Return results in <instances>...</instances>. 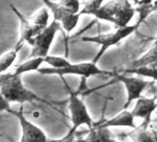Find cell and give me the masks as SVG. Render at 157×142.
Here are the masks:
<instances>
[{"instance_id":"obj_10","label":"cell","mask_w":157,"mask_h":142,"mask_svg":"<svg viewBox=\"0 0 157 142\" xmlns=\"http://www.w3.org/2000/svg\"><path fill=\"white\" fill-rule=\"evenodd\" d=\"M13 12L17 16L19 21H20V37L18 40V43H29L33 38H35L37 35L41 33L44 30L34 25L32 21L29 20L26 18L19 11H17L15 6H11Z\"/></svg>"},{"instance_id":"obj_8","label":"cell","mask_w":157,"mask_h":142,"mask_svg":"<svg viewBox=\"0 0 157 142\" xmlns=\"http://www.w3.org/2000/svg\"><path fill=\"white\" fill-rule=\"evenodd\" d=\"M44 4L52 11L53 20L57 22H62L66 18L79 14L81 11V5L79 1L76 0H63L59 3L52 1H44Z\"/></svg>"},{"instance_id":"obj_16","label":"cell","mask_w":157,"mask_h":142,"mask_svg":"<svg viewBox=\"0 0 157 142\" xmlns=\"http://www.w3.org/2000/svg\"><path fill=\"white\" fill-rule=\"evenodd\" d=\"M83 140L85 142H113L114 136L109 128L93 127L90 128L87 137Z\"/></svg>"},{"instance_id":"obj_18","label":"cell","mask_w":157,"mask_h":142,"mask_svg":"<svg viewBox=\"0 0 157 142\" xmlns=\"http://www.w3.org/2000/svg\"><path fill=\"white\" fill-rule=\"evenodd\" d=\"M133 4H136L137 6L135 7L136 13L139 14V18L136 22L137 28L140 27V25L145 21V19L148 18V16L155 12V6L154 2H147V1H135Z\"/></svg>"},{"instance_id":"obj_3","label":"cell","mask_w":157,"mask_h":142,"mask_svg":"<svg viewBox=\"0 0 157 142\" xmlns=\"http://www.w3.org/2000/svg\"><path fill=\"white\" fill-rule=\"evenodd\" d=\"M40 74L43 75H59V76H65V75H78L81 78H90L93 76H99V75H113L112 72L105 71L100 69L97 64L93 62H86V63H78V64H71L67 67L62 69H54L52 67H42L40 68L39 71Z\"/></svg>"},{"instance_id":"obj_2","label":"cell","mask_w":157,"mask_h":142,"mask_svg":"<svg viewBox=\"0 0 157 142\" xmlns=\"http://www.w3.org/2000/svg\"><path fill=\"white\" fill-rule=\"evenodd\" d=\"M136 30H138L136 24L130 25L126 28L118 29L114 32L109 33H101L96 36H90V37H83L82 41L86 43H95L100 45L99 52L97 54L95 58L93 59V63L98 64V62L100 60V58L103 56L105 52L111 46L119 43L121 40L125 39L132 33H133Z\"/></svg>"},{"instance_id":"obj_20","label":"cell","mask_w":157,"mask_h":142,"mask_svg":"<svg viewBox=\"0 0 157 142\" xmlns=\"http://www.w3.org/2000/svg\"><path fill=\"white\" fill-rule=\"evenodd\" d=\"M127 74H135L140 78H150L157 81V68L151 67H143L138 68H128L124 70Z\"/></svg>"},{"instance_id":"obj_9","label":"cell","mask_w":157,"mask_h":142,"mask_svg":"<svg viewBox=\"0 0 157 142\" xmlns=\"http://www.w3.org/2000/svg\"><path fill=\"white\" fill-rule=\"evenodd\" d=\"M157 110V95L152 98L142 97L136 101L135 106L132 111V116L136 117L143 118V125L149 127L152 121V116Z\"/></svg>"},{"instance_id":"obj_29","label":"cell","mask_w":157,"mask_h":142,"mask_svg":"<svg viewBox=\"0 0 157 142\" xmlns=\"http://www.w3.org/2000/svg\"><path fill=\"white\" fill-rule=\"evenodd\" d=\"M155 115H156V117L155 118L154 122H155V123H156V124H157V110H156V112H155Z\"/></svg>"},{"instance_id":"obj_12","label":"cell","mask_w":157,"mask_h":142,"mask_svg":"<svg viewBox=\"0 0 157 142\" xmlns=\"http://www.w3.org/2000/svg\"><path fill=\"white\" fill-rule=\"evenodd\" d=\"M136 10L135 7L129 1H120V6L115 16L116 19V27L118 29L126 28L131 22L132 18L135 15Z\"/></svg>"},{"instance_id":"obj_30","label":"cell","mask_w":157,"mask_h":142,"mask_svg":"<svg viewBox=\"0 0 157 142\" xmlns=\"http://www.w3.org/2000/svg\"><path fill=\"white\" fill-rule=\"evenodd\" d=\"M76 142H85V141H84V140H77Z\"/></svg>"},{"instance_id":"obj_23","label":"cell","mask_w":157,"mask_h":142,"mask_svg":"<svg viewBox=\"0 0 157 142\" xmlns=\"http://www.w3.org/2000/svg\"><path fill=\"white\" fill-rule=\"evenodd\" d=\"M49 18H50V14L48 7H42L40 12L37 14V16L34 18L32 20V23L43 30H45L50 24H49Z\"/></svg>"},{"instance_id":"obj_26","label":"cell","mask_w":157,"mask_h":142,"mask_svg":"<svg viewBox=\"0 0 157 142\" xmlns=\"http://www.w3.org/2000/svg\"><path fill=\"white\" fill-rule=\"evenodd\" d=\"M9 102L5 98V97H3V96H1V103H0V110L2 111V112H10L12 109H11V107H10V105H9Z\"/></svg>"},{"instance_id":"obj_6","label":"cell","mask_w":157,"mask_h":142,"mask_svg":"<svg viewBox=\"0 0 157 142\" xmlns=\"http://www.w3.org/2000/svg\"><path fill=\"white\" fill-rule=\"evenodd\" d=\"M13 116H15L20 124L21 127V140L19 142H48L49 140L47 139L45 133L37 126L32 124L30 121H29L24 113H23V107H21L18 111L11 110L9 112Z\"/></svg>"},{"instance_id":"obj_17","label":"cell","mask_w":157,"mask_h":142,"mask_svg":"<svg viewBox=\"0 0 157 142\" xmlns=\"http://www.w3.org/2000/svg\"><path fill=\"white\" fill-rule=\"evenodd\" d=\"M23 46H24V43H17V44L13 50H11L10 52H8L6 54H4L1 56V58H0V72H1V74H4L14 64L15 60L17 59L18 52L22 49Z\"/></svg>"},{"instance_id":"obj_7","label":"cell","mask_w":157,"mask_h":142,"mask_svg":"<svg viewBox=\"0 0 157 142\" xmlns=\"http://www.w3.org/2000/svg\"><path fill=\"white\" fill-rule=\"evenodd\" d=\"M113 76L124 84L127 91V102L123 109H127L133 101H138L142 98L143 91L152 84V82L146 81L140 77H127L122 74H113Z\"/></svg>"},{"instance_id":"obj_27","label":"cell","mask_w":157,"mask_h":142,"mask_svg":"<svg viewBox=\"0 0 157 142\" xmlns=\"http://www.w3.org/2000/svg\"><path fill=\"white\" fill-rule=\"evenodd\" d=\"M87 88V83H86V78H81V83L79 85V88L77 90V91H75L77 94H79L80 92H83L84 91H86Z\"/></svg>"},{"instance_id":"obj_5","label":"cell","mask_w":157,"mask_h":142,"mask_svg":"<svg viewBox=\"0 0 157 142\" xmlns=\"http://www.w3.org/2000/svg\"><path fill=\"white\" fill-rule=\"evenodd\" d=\"M69 110L71 113L72 131L76 132L77 129L83 125L87 126L89 128H92L94 127L93 120L90 117L87 108L83 100L78 97V94L76 92H74L72 91H70Z\"/></svg>"},{"instance_id":"obj_28","label":"cell","mask_w":157,"mask_h":142,"mask_svg":"<svg viewBox=\"0 0 157 142\" xmlns=\"http://www.w3.org/2000/svg\"><path fill=\"white\" fill-rule=\"evenodd\" d=\"M154 6H155V11H157V1L154 2Z\"/></svg>"},{"instance_id":"obj_31","label":"cell","mask_w":157,"mask_h":142,"mask_svg":"<svg viewBox=\"0 0 157 142\" xmlns=\"http://www.w3.org/2000/svg\"><path fill=\"white\" fill-rule=\"evenodd\" d=\"M155 40H156V41H157V37H156V38H155Z\"/></svg>"},{"instance_id":"obj_11","label":"cell","mask_w":157,"mask_h":142,"mask_svg":"<svg viewBox=\"0 0 157 142\" xmlns=\"http://www.w3.org/2000/svg\"><path fill=\"white\" fill-rule=\"evenodd\" d=\"M134 116H132V112L122 111L121 114L116 116L115 117L107 120L103 123L96 124L94 127L102 128H117V127H125L133 129L137 128V126L134 123Z\"/></svg>"},{"instance_id":"obj_19","label":"cell","mask_w":157,"mask_h":142,"mask_svg":"<svg viewBox=\"0 0 157 142\" xmlns=\"http://www.w3.org/2000/svg\"><path fill=\"white\" fill-rule=\"evenodd\" d=\"M45 63L44 58L41 57H37V58H29L28 61L22 63L21 65L17 66L15 71L13 72L15 75L22 76L23 74L27 72H31V71H39L40 67Z\"/></svg>"},{"instance_id":"obj_4","label":"cell","mask_w":157,"mask_h":142,"mask_svg":"<svg viewBox=\"0 0 157 142\" xmlns=\"http://www.w3.org/2000/svg\"><path fill=\"white\" fill-rule=\"evenodd\" d=\"M61 23L52 20V22L41 33L33 38L29 43V44L32 47L29 58H45L46 56H48L50 48L52 44L55 35L59 30H61Z\"/></svg>"},{"instance_id":"obj_14","label":"cell","mask_w":157,"mask_h":142,"mask_svg":"<svg viewBox=\"0 0 157 142\" xmlns=\"http://www.w3.org/2000/svg\"><path fill=\"white\" fill-rule=\"evenodd\" d=\"M143 67H151L157 68V41L155 40L153 46L140 58L133 61L130 68H138Z\"/></svg>"},{"instance_id":"obj_15","label":"cell","mask_w":157,"mask_h":142,"mask_svg":"<svg viewBox=\"0 0 157 142\" xmlns=\"http://www.w3.org/2000/svg\"><path fill=\"white\" fill-rule=\"evenodd\" d=\"M120 6V1H109L102 5V6L97 11L95 17L98 19L109 21L116 24L115 16Z\"/></svg>"},{"instance_id":"obj_22","label":"cell","mask_w":157,"mask_h":142,"mask_svg":"<svg viewBox=\"0 0 157 142\" xmlns=\"http://www.w3.org/2000/svg\"><path fill=\"white\" fill-rule=\"evenodd\" d=\"M103 1L102 0H94V1H86L83 2V7L80 11V15H93L95 16V14L97 13V11L103 5Z\"/></svg>"},{"instance_id":"obj_13","label":"cell","mask_w":157,"mask_h":142,"mask_svg":"<svg viewBox=\"0 0 157 142\" xmlns=\"http://www.w3.org/2000/svg\"><path fill=\"white\" fill-rule=\"evenodd\" d=\"M133 142H157V130L141 124L128 134Z\"/></svg>"},{"instance_id":"obj_1","label":"cell","mask_w":157,"mask_h":142,"mask_svg":"<svg viewBox=\"0 0 157 142\" xmlns=\"http://www.w3.org/2000/svg\"><path fill=\"white\" fill-rule=\"evenodd\" d=\"M0 92L9 103H33L42 100L34 92L25 88L22 83V76L14 73L0 75Z\"/></svg>"},{"instance_id":"obj_21","label":"cell","mask_w":157,"mask_h":142,"mask_svg":"<svg viewBox=\"0 0 157 142\" xmlns=\"http://www.w3.org/2000/svg\"><path fill=\"white\" fill-rule=\"evenodd\" d=\"M44 62L52 67V68L54 69H62L64 67H67L72 63H70L66 58L62 56H56V55H48L44 58Z\"/></svg>"},{"instance_id":"obj_25","label":"cell","mask_w":157,"mask_h":142,"mask_svg":"<svg viewBox=\"0 0 157 142\" xmlns=\"http://www.w3.org/2000/svg\"><path fill=\"white\" fill-rule=\"evenodd\" d=\"M75 133L76 132L72 131L70 129V131L63 138H62L60 140H49L48 142H76L77 140H75Z\"/></svg>"},{"instance_id":"obj_24","label":"cell","mask_w":157,"mask_h":142,"mask_svg":"<svg viewBox=\"0 0 157 142\" xmlns=\"http://www.w3.org/2000/svg\"><path fill=\"white\" fill-rule=\"evenodd\" d=\"M80 17H81L80 14H76V15H72V16L66 18L65 19H63V20L61 22L62 28H63L67 33H70V32L73 31V30L75 29V27L77 26L78 21H79V19H80Z\"/></svg>"}]
</instances>
